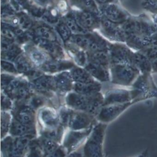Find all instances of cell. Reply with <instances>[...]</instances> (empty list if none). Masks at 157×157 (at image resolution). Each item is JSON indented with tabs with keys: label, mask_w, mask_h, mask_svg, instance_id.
<instances>
[{
	"label": "cell",
	"mask_w": 157,
	"mask_h": 157,
	"mask_svg": "<svg viewBox=\"0 0 157 157\" xmlns=\"http://www.w3.org/2000/svg\"><path fill=\"white\" fill-rule=\"evenodd\" d=\"M35 139L31 136H13L8 135L1 139V157H25L31 141Z\"/></svg>",
	"instance_id": "5b68a950"
},
{
	"label": "cell",
	"mask_w": 157,
	"mask_h": 157,
	"mask_svg": "<svg viewBox=\"0 0 157 157\" xmlns=\"http://www.w3.org/2000/svg\"><path fill=\"white\" fill-rule=\"evenodd\" d=\"M34 37L41 39L57 42V37L54 30L47 26H41L37 28L34 32Z\"/></svg>",
	"instance_id": "4316f807"
},
{
	"label": "cell",
	"mask_w": 157,
	"mask_h": 157,
	"mask_svg": "<svg viewBox=\"0 0 157 157\" xmlns=\"http://www.w3.org/2000/svg\"><path fill=\"white\" fill-rule=\"evenodd\" d=\"M15 77L7 74L1 75V90L4 89Z\"/></svg>",
	"instance_id": "7bdbcfd3"
},
{
	"label": "cell",
	"mask_w": 157,
	"mask_h": 157,
	"mask_svg": "<svg viewBox=\"0 0 157 157\" xmlns=\"http://www.w3.org/2000/svg\"><path fill=\"white\" fill-rule=\"evenodd\" d=\"M12 122L9 135L38 137L37 111L25 102H15L10 111Z\"/></svg>",
	"instance_id": "6da1fadb"
},
{
	"label": "cell",
	"mask_w": 157,
	"mask_h": 157,
	"mask_svg": "<svg viewBox=\"0 0 157 157\" xmlns=\"http://www.w3.org/2000/svg\"><path fill=\"white\" fill-rule=\"evenodd\" d=\"M98 3L101 4H107L108 3L113 1L114 0H96Z\"/></svg>",
	"instance_id": "f907efd6"
},
{
	"label": "cell",
	"mask_w": 157,
	"mask_h": 157,
	"mask_svg": "<svg viewBox=\"0 0 157 157\" xmlns=\"http://www.w3.org/2000/svg\"><path fill=\"white\" fill-rule=\"evenodd\" d=\"M138 102L139 101L138 100H134L125 103L103 106L96 116V118L98 122L108 124L115 120L131 106Z\"/></svg>",
	"instance_id": "30bf717a"
},
{
	"label": "cell",
	"mask_w": 157,
	"mask_h": 157,
	"mask_svg": "<svg viewBox=\"0 0 157 157\" xmlns=\"http://www.w3.org/2000/svg\"><path fill=\"white\" fill-rule=\"evenodd\" d=\"M25 157H46L37 141L36 138L31 141L28 152Z\"/></svg>",
	"instance_id": "f546056e"
},
{
	"label": "cell",
	"mask_w": 157,
	"mask_h": 157,
	"mask_svg": "<svg viewBox=\"0 0 157 157\" xmlns=\"http://www.w3.org/2000/svg\"><path fill=\"white\" fill-rule=\"evenodd\" d=\"M1 68L6 72L11 74H17V70L15 67V64L10 63L9 61H1Z\"/></svg>",
	"instance_id": "74e56055"
},
{
	"label": "cell",
	"mask_w": 157,
	"mask_h": 157,
	"mask_svg": "<svg viewBox=\"0 0 157 157\" xmlns=\"http://www.w3.org/2000/svg\"><path fill=\"white\" fill-rule=\"evenodd\" d=\"M93 128L83 130L66 129L62 146L65 149L68 155L78 151L83 147Z\"/></svg>",
	"instance_id": "9c48e42d"
},
{
	"label": "cell",
	"mask_w": 157,
	"mask_h": 157,
	"mask_svg": "<svg viewBox=\"0 0 157 157\" xmlns=\"http://www.w3.org/2000/svg\"><path fill=\"white\" fill-rule=\"evenodd\" d=\"M38 136L55 131L63 126L58 109L46 106L37 111Z\"/></svg>",
	"instance_id": "8992f818"
},
{
	"label": "cell",
	"mask_w": 157,
	"mask_h": 157,
	"mask_svg": "<svg viewBox=\"0 0 157 157\" xmlns=\"http://www.w3.org/2000/svg\"><path fill=\"white\" fill-rule=\"evenodd\" d=\"M6 0H1V3H2V4H3L4 2H6Z\"/></svg>",
	"instance_id": "db71d44e"
},
{
	"label": "cell",
	"mask_w": 157,
	"mask_h": 157,
	"mask_svg": "<svg viewBox=\"0 0 157 157\" xmlns=\"http://www.w3.org/2000/svg\"><path fill=\"white\" fill-rule=\"evenodd\" d=\"M68 154L62 144L46 157H67Z\"/></svg>",
	"instance_id": "ab89813d"
},
{
	"label": "cell",
	"mask_w": 157,
	"mask_h": 157,
	"mask_svg": "<svg viewBox=\"0 0 157 157\" xmlns=\"http://www.w3.org/2000/svg\"><path fill=\"white\" fill-rule=\"evenodd\" d=\"M102 26L105 33L111 38L117 40L125 39V34L123 29L120 28L117 23L104 18L102 21Z\"/></svg>",
	"instance_id": "2e32d148"
},
{
	"label": "cell",
	"mask_w": 157,
	"mask_h": 157,
	"mask_svg": "<svg viewBox=\"0 0 157 157\" xmlns=\"http://www.w3.org/2000/svg\"><path fill=\"white\" fill-rule=\"evenodd\" d=\"M74 82L90 83L96 81L85 69L81 67H73L70 71Z\"/></svg>",
	"instance_id": "cb8c5ba5"
},
{
	"label": "cell",
	"mask_w": 157,
	"mask_h": 157,
	"mask_svg": "<svg viewBox=\"0 0 157 157\" xmlns=\"http://www.w3.org/2000/svg\"><path fill=\"white\" fill-rule=\"evenodd\" d=\"M28 55L29 59L33 65L38 67H42L47 61H49L46 53L36 48L30 49Z\"/></svg>",
	"instance_id": "d4e9b609"
},
{
	"label": "cell",
	"mask_w": 157,
	"mask_h": 157,
	"mask_svg": "<svg viewBox=\"0 0 157 157\" xmlns=\"http://www.w3.org/2000/svg\"><path fill=\"white\" fill-rule=\"evenodd\" d=\"M57 28L60 37L63 40L66 41L71 38L72 32L65 23L61 22L58 23Z\"/></svg>",
	"instance_id": "d6a6232c"
},
{
	"label": "cell",
	"mask_w": 157,
	"mask_h": 157,
	"mask_svg": "<svg viewBox=\"0 0 157 157\" xmlns=\"http://www.w3.org/2000/svg\"><path fill=\"white\" fill-rule=\"evenodd\" d=\"M133 56L130 51L123 46L115 45L111 48L110 57L113 64L133 65Z\"/></svg>",
	"instance_id": "5bb4252c"
},
{
	"label": "cell",
	"mask_w": 157,
	"mask_h": 157,
	"mask_svg": "<svg viewBox=\"0 0 157 157\" xmlns=\"http://www.w3.org/2000/svg\"><path fill=\"white\" fill-rule=\"evenodd\" d=\"M28 9L30 12L35 17L43 16L46 11L44 9L36 6H29Z\"/></svg>",
	"instance_id": "60d3db41"
},
{
	"label": "cell",
	"mask_w": 157,
	"mask_h": 157,
	"mask_svg": "<svg viewBox=\"0 0 157 157\" xmlns=\"http://www.w3.org/2000/svg\"><path fill=\"white\" fill-rule=\"evenodd\" d=\"M1 92L8 96L14 103L25 102L34 92L30 86V81L20 78H14Z\"/></svg>",
	"instance_id": "52a82bcc"
},
{
	"label": "cell",
	"mask_w": 157,
	"mask_h": 157,
	"mask_svg": "<svg viewBox=\"0 0 157 157\" xmlns=\"http://www.w3.org/2000/svg\"><path fill=\"white\" fill-rule=\"evenodd\" d=\"M71 32L76 33V34H80V33H85V30L83 29L76 21L74 15H68L65 18V22Z\"/></svg>",
	"instance_id": "4dcf8cb0"
},
{
	"label": "cell",
	"mask_w": 157,
	"mask_h": 157,
	"mask_svg": "<svg viewBox=\"0 0 157 157\" xmlns=\"http://www.w3.org/2000/svg\"><path fill=\"white\" fill-rule=\"evenodd\" d=\"M36 1L41 4H47L50 2V0H36Z\"/></svg>",
	"instance_id": "816d5d0a"
},
{
	"label": "cell",
	"mask_w": 157,
	"mask_h": 157,
	"mask_svg": "<svg viewBox=\"0 0 157 157\" xmlns=\"http://www.w3.org/2000/svg\"><path fill=\"white\" fill-rule=\"evenodd\" d=\"M135 157H149V150L146 149L141 154Z\"/></svg>",
	"instance_id": "c3c4849f"
},
{
	"label": "cell",
	"mask_w": 157,
	"mask_h": 157,
	"mask_svg": "<svg viewBox=\"0 0 157 157\" xmlns=\"http://www.w3.org/2000/svg\"><path fill=\"white\" fill-rule=\"evenodd\" d=\"M71 40L78 46L93 52L106 50V43L100 37L91 34H76Z\"/></svg>",
	"instance_id": "8fae6325"
},
{
	"label": "cell",
	"mask_w": 157,
	"mask_h": 157,
	"mask_svg": "<svg viewBox=\"0 0 157 157\" xmlns=\"http://www.w3.org/2000/svg\"><path fill=\"white\" fill-rule=\"evenodd\" d=\"M1 51L2 56L6 61H15V60L20 56V49L15 45L12 44V42L6 39H2L1 41Z\"/></svg>",
	"instance_id": "ffe728a7"
},
{
	"label": "cell",
	"mask_w": 157,
	"mask_h": 157,
	"mask_svg": "<svg viewBox=\"0 0 157 157\" xmlns=\"http://www.w3.org/2000/svg\"><path fill=\"white\" fill-rule=\"evenodd\" d=\"M43 19L49 23H55L58 21L59 14L55 8H49L46 10L42 16Z\"/></svg>",
	"instance_id": "1f68e13d"
},
{
	"label": "cell",
	"mask_w": 157,
	"mask_h": 157,
	"mask_svg": "<svg viewBox=\"0 0 157 157\" xmlns=\"http://www.w3.org/2000/svg\"><path fill=\"white\" fill-rule=\"evenodd\" d=\"M74 17L78 25L85 30L94 28L98 23L95 14L87 10L78 12Z\"/></svg>",
	"instance_id": "44dd1931"
},
{
	"label": "cell",
	"mask_w": 157,
	"mask_h": 157,
	"mask_svg": "<svg viewBox=\"0 0 157 157\" xmlns=\"http://www.w3.org/2000/svg\"><path fill=\"white\" fill-rule=\"evenodd\" d=\"M111 61V57L106 50L93 52L90 58V62L103 67H107Z\"/></svg>",
	"instance_id": "83f0119b"
},
{
	"label": "cell",
	"mask_w": 157,
	"mask_h": 157,
	"mask_svg": "<svg viewBox=\"0 0 157 157\" xmlns=\"http://www.w3.org/2000/svg\"><path fill=\"white\" fill-rule=\"evenodd\" d=\"M67 3L65 0H60L58 4V8L61 11H65L67 9Z\"/></svg>",
	"instance_id": "bcb514c9"
},
{
	"label": "cell",
	"mask_w": 157,
	"mask_h": 157,
	"mask_svg": "<svg viewBox=\"0 0 157 157\" xmlns=\"http://www.w3.org/2000/svg\"><path fill=\"white\" fill-rule=\"evenodd\" d=\"M85 69L96 79L101 82H107L111 79V76L107 67L98 66L89 62L85 67Z\"/></svg>",
	"instance_id": "ac0fdd59"
},
{
	"label": "cell",
	"mask_w": 157,
	"mask_h": 157,
	"mask_svg": "<svg viewBox=\"0 0 157 157\" xmlns=\"http://www.w3.org/2000/svg\"><path fill=\"white\" fill-rule=\"evenodd\" d=\"M139 74V71L133 65L113 64L111 78L113 83L127 86L132 85Z\"/></svg>",
	"instance_id": "ba28073f"
},
{
	"label": "cell",
	"mask_w": 157,
	"mask_h": 157,
	"mask_svg": "<svg viewBox=\"0 0 157 157\" xmlns=\"http://www.w3.org/2000/svg\"><path fill=\"white\" fill-rule=\"evenodd\" d=\"M107 124L98 122L94 126L82 151L83 157H104L103 143Z\"/></svg>",
	"instance_id": "277c9868"
},
{
	"label": "cell",
	"mask_w": 157,
	"mask_h": 157,
	"mask_svg": "<svg viewBox=\"0 0 157 157\" xmlns=\"http://www.w3.org/2000/svg\"><path fill=\"white\" fill-rule=\"evenodd\" d=\"M150 60L151 59H157V47H153L150 48L147 52V56Z\"/></svg>",
	"instance_id": "f6af8a7d"
},
{
	"label": "cell",
	"mask_w": 157,
	"mask_h": 157,
	"mask_svg": "<svg viewBox=\"0 0 157 157\" xmlns=\"http://www.w3.org/2000/svg\"><path fill=\"white\" fill-rule=\"evenodd\" d=\"M104 18L116 23H121L126 20L125 13L114 4H105L101 8Z\"/></svg>",
	"instance_id": "9a60e30c"
},
{
	"label": "cell",
	"mask_w": 157,
	"mask_h": 157,
	"mask_svg": "<svg viewBox=\"0 0 157 157\" xmlns=\"http://www.w3.org/2000/svg\"><path fill=\"white\" fill-rule=\"evenodd\" d=\"M13 105H14L13 101L8 96H7L4 93L1 92V111L10 112L11 109L13 108Z\"/></svg>",
	"instance_id": "e575fe53"
},
{
	"label": "cell",
	"mask_w": 157,
	"mask_h": 157,
	"mask_svg": "<svg viewBox=\"0 0 157 157\" xmlns=\"http://www.w3.org/2000/svg\"><path fill=\"white\" fill-rule=\"evenodd\" d=\"M62 125L66 129L83 130L93 128L98 122L91 114L73 109L66 105L58 109Z\"/></svg>",
	"instance_id": "7a4b0ae2"
},
{
	"label": "cell",
	"mask_w": 157,
	"mask_h": 157,
	"mask_svg": "<svg viewBox=\"0 0 157 157\" xmlns=\"http://www.w3.org/2000/svg\"><path fill=\"white\" fill-rule=\"evenodd\" d=\"M36 140L46 157L53 152L61 145L58 143L52 140L42 136H38L36 138Z\"/></svg>",
	"instance_id": "484cf974"
},
{
	"label": "cell",
	"mask_w": 157,
	"mask_h": 157,
	"mask_svg": "<svg viewBox=\"0 0 157 157\" xmlns=\"http://www.w3.org/2000/svg\"><path fill=\"white\" fill-rule=\"evenodd\" d=\"M152 71L155 73H157V59L154 60L153 63H152Z\"/></svg>",
	"instance_id": "681fc988"
},
{
	"label": "cell",
	"mask_w": 157,
	"mask_h": 157,
	"mask_svg": "<svg viewBox=\"0 0 157 157\" xmlns=\"http://www.w3.org/2000/svg\"><path fill=\"white\" fill-rule=\"evenodd\" d=\"M56 90L58 95L65 98V96L73 90L74 81L70 72L63 71L54 76Z\"/></svg>",
	"instance_id": "4fadbf2b"
},
{
	"label": "cell",
	"mask_w": 157,
	"mask_h": 157,
	"mask_svg": "<svg viewBox=\"0 0 157 157\" xmlns=\"http://www.w3.org/2000/svg\"><path fill=\"white\" fill-rule=\"evenodd\" d=\"M12 122V114L9 111H1V139L7 136L9 133Z\"/></svg>",
	"instance_id": "f1b7e54d"
},
{
	"label": "cell",
	"mask_w": 157,
	"mask_h": 157,
	"mask_svg": "<svg viewBox=\"0 0 157 157\" xmlns=\"http://www.w3.org/2000/svg\"><path fill=\"white\" fill-rule=\"evenodd\" d=\"M81 2L83 6L87 9V11L92 12L95 14V12L97 9L93 0H81Z\"/></svg>",
	"instance_id": "f35d334b"
},
{
	"label": "cell",
	"mask_w": 157,
	"mask_h": 157,
	"mask_svg": "<svg viewBox=\"0 0 157 157\" xmlns=\"http://www.w3.org/2000/svg\"><path fill=\"white\" fill-rule=\"evenodd\" d=\"M133 101H134V99L131 89H112L107 91L104 95L103 106L114 104H122Z\"/></svg>",
	"instance_id": "7c38bea8"
},
{
	"label": "cell",
	"mask_w": 157,
	"mask_h": 157,
	"mask_svg": "<svg viewBox=\"0 0 157 157\" xmlns=\"http://www.w3.org/2000/svg\"><path fill=\"white\" fill-rule=\"evenodd\" d=\"M133 65L136 67L141 74H150L152 71V63L150 59L142 54L137 53L133 55Z\"/></svg>",
	"instance_id": "603a6c76"
},
{
	"label": "cell",
	"mask_w": 157,
	"mask_h": 157,
	"mask_svg": "<svg viewBox=\"0 0 157 157\" xmlns=\"http://www.w3.org/2000/svg\"><path fill=\"white\" fill-rule=\"evenodd\" d=\"M73 67V64L70 62L58 60H49L42 67H41L40 69L44 72L54 74L66 71V70Z\"/></svg>",
	"instance_id": "e0dca14e"
},
{
	"label": "cell",
	"mask_w": 157,
	"mask_h": 157,
	"mask_svg": "<svg viewBox=\"0 0 157 157\" xmlns=\"http://www.w3.org/2000/svg\"><path fill=\"white\" fill-rule=\"evenodd\" d=\"M12 7H10L9 5H5L2 6L1 9V15L2 17L4 16V17L11 16L14 15V10Z\"/></svg>",
	"instance_id": "b9f144b4"
},
{
	"label": "cell",
	"mask_w": 157,
	"mask_h": 157,
	"mask_svg": "<svg viewBox=\"0 0 157 157\" xmlns=\"http://www.w3.org/2000/svg\"><path fill=\"white\" fill-rule=\"evenodd\" d=\"M82 149V148H81ZM67 157H83V154H82V151L80 150V149L75 151L69 155H68Z\"/></svg>",
	"instance_id": "7dc6e473"
},
{
	"label": "cell",
	"mask_w": 157,
	"mask_h": 157,
	"mask_svg": "<svg viewBox=\"0 0 157 157\" xmlns=\"http://www.w3.org/2000/svg\"><path fill=\"white\" fill-rule=\"evenodd\" d=\"M34 40L38 47L53 57L55 58H61V57L63 56L62 50L57 42H50L38 37H35Z\"/></svg>",
	"instance_id": "d6986e66"
},
{
	"label": "cell",
	"mask_w": 157,
	"mask_h": 157,
	"mask_svg": "<svg viewBox=\"0 0 157 157\" xmlns=\"http://www.w3.org/2000/svg\"><path fill=\"white\" fill-rule=\"evenodd\" d=\"M101 84L98 81H96L90 83L74 82L73 91L80 94L89 95L99 92H101Z\"/></svg>",
	"instance_id": "7402d4cb"
},
{
	"label": "cell",
	"mask_w": 157,
	"mask_h": 157,
	"mask_svg": "<svg viewBox=\"0 0 157 157\" xmlns=\"http://www.w3.org/2000/svg\"><path fill=\"white\" fill-rule=\"evenodd\" d=\"M143 4L146 8L150 9H157V0H146Z\"/></svg>",
	"instance_id": "ee69618b"
},
{
	"label": "cell",
	"mask_w": 157,
	"mask_h": 157,
	"mask_svg": "<svg viewBox=\"0 0 157 157\" xmlns=\"http://www.w3.org/2000/svg\"><path fill=\"white\" fill-rule=\"evenodd\" d=\"M104 157H109V156H104Z\"/></svg>",
	"instance_id": "11a10c76"
},
{
	"label": "cell",
	"mask_w": 157,
	"mask_h": 157,
	"mask_svg": "<svg viewBox=\"0 0 157 157\" xmlns=\"http://www.w3.org/2000/svg\"><path fill=\"white\" fill-rule=\"evenodd\" d=\"M152 44L157 47V36H155L154 37H152Z\"/></svg>",
	"instance_id": "f5cc1de1"
},
{
	"label": "cell",
	"mask_w": 157,
	"mask_h": 157,
	"mask_svg": "<svg viewBox=\"0 0 157 157\" xmlns=\"http://www.w3.org/2000/svg\"><path fill=\"white\" fill-rule=\"evenodd\" d=\"M74 59L75 62L80 67H85L88 62V58L85 53L82 51H74Z\"/></svg>",
	"instance_id": "836d02e7"
},
{
	"label": "cell",
	"mask_w": 157,
	"mask_h": 157,
	"mask_svg": "<svg viewBox=\"0 0 157 157\" xmlns=\"http://www.w3.org/2000/svg\"><path fill=\"white\" fill-rule=\"evenodd\" d=\"M18 16L19 18V26L22 29H27L32 26L33 21L28 15L23 13L20 14Z\"/></svg>",
	"instance_id": "d590c367"
},
{
	"label": "cell",
	"mask_w": 157,
	"mask_h": 157,
	"mask_svg": "<svg viewBox=\"0 0 157 157\" xmlns=\"http://www.w3.org/2000/svg\"><path fill=\"white\" fill-rule=\"evenodd\" d=\"M12 7L15 10H20L22 9L28 8L29 4L28 0H10Z\"/></svg>",
	"instance_id": "8d00e7d4"
},
{
	"label": "cell",
	"mask_w": 157,
	"mask_h": 157,
	"mask_svg": "<svg viewBox=\"0 0 157 157\" xmlns=\"http://www.w3.org/2000/svg\"><path fill=\"white\" fill-rule=\"evenodd\" d=\"M103 103L104 95L101 92L83 95L72 91L65 97V105L68 107L91 114L95 117L103 106Z\"/></svg>",
	"instance_id": "3957f363"
}]
</instances>
